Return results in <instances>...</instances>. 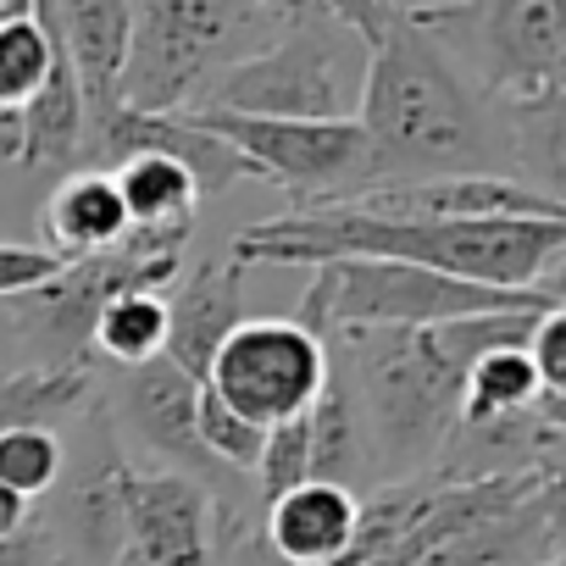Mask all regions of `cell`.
I'll return each mask as SVG.
<instances>
[{"label": "cell", "instance_id": "obj_22", "mask_svg": "<svg viewBox=\"0 0 566 566\" xmlns=\"http://www.w3.org/2000/svg\"><path fill=\"white\" fill-rule=\"evenodd\" d=\"M538 373L527 361V345H494L483 350L467 378H461V411L455 422H489V417H511V411H527L538 400Z\"/></svg>", "mask_w": 566, "mask_h": 566}, {"label": "cell", "instance_id": "obj_28", "mask_svg": "<svg viewBox=\"0 0 566 566\" xmlns=\"http://www.w3.org/2000/svg\"><path fill=\"white\" fill-rule=\"evenodd\" d=\"M195 439H200V455H206V461H222V467H233V472H255L266 433L250 428V422L233 417L217 395L200 389V400H195Z\"/></svg>", "mask_w": 566, "mask_h": 566}, {"label": "cell", "instance_id": "obj_19", "mask_svg": "<svg viewBox=\"0 0 566 566\" xmlns=\"http://www.w3.org/2000/svg\"><path fill=\"white\" fill-rule=\"evenodd\" d=\"M101 172H112L123 217H128L134 233H178V239L195 233L200 195H195V178L178 161H167V156H123V161H112Z\"/></svg>", "mask_w": 566, "mask_h": 566}, {"label": "cell", "instance_id": "obj_20", "mask_svg": "<svg viewBox=\"0 0 566 566\" xmlns=\"http://www.w3.org/2000/svg\"><path fill=\"white\" fill-rule=\"evenodd\" d=\"M56 40V34H51ZM18 128H23V167H73L78 150H84V101H78V78L56 45L51 56V73L40 84V95L18 112Z\"/></svg>", "mask_w": 566, "mask_h": 566}, {"label": "cell", "instance_id": "obj_32", "mask_svg": "<svg viewBox=\"0 0 566 566\" xmlns=\"http://www.w3.org/2000/svg\"><path fill=\"white\" fill-rule=\"evenodd\" d=\"M7 7V0H0ZM23 156V128H18V112H0V161H18Z\"/></svg>", "mask_w": 566, "mask_h": 566}, {"label": "cell", "instance_id": "obj_30", "mask_svg": "<svg viewBox=\"0 0 566 566\" xmlns=\"http://www.w3.org/2000/svg\"><path fill=\"white\" fill-rule=\"evenodd\" d=\"M527 361L538 373V389L544 395H566V306L560 312H544L527 334Z\"/></svg>", "mask_w": 566, "mask_h": 566}, {"label": "cell", "instance_id": "obj_3", "mask_svg": "<svg viewBox=\"0 0 566 566\" xmlns=\"http://www.w3.org/2000/svg\"><path fill=\"white\" fill-rule=\"evenodd\" d=\"M356 378L345 384L367 467L384 461L389 483H411L444 444L461 411V361L444 350L439 328L400 334H345Z\"/></svg>", "mask_w": 566, "mask_h": 566}, {"label": "cell", "instance_id": "obj_16", "mask_svg": "<svg viewBox=\"0 0 566 566\" xmlns=\"http://www.w3.org/2000/svg\"><path fill=\"white\" fill-rule=\"evenodd\" d=\"M356 516H361L356 489L306 478L301 489L277 494L266 505V544L283 566H339L350 555Z\"/></svg>", "mask_w": 566, "mask_h": 566}, {"label": "cell", "instance_id": "obj_29", "mask_svg": "<svg viewBox=\"0 0 566 566\" xmlns=\"http://www.w3.org/2000/svg\"><path fill=\"white\" fill-rule=\"evenodd\" d=\"M306 417H312V411H306ZM306 417L277 422V428H266V439H261V461H255L250 478L261 483V500H266V505L312 478V428H306Z\"/></svg>", "mask_w": 566, "mask_h": 566}, {"label": "cell", "instance_id": "obj_25", "mask_svg": "<svg viewBox=\"0 0 566 566\" xmlns=\"http://www.w3.org/2000/svg\"><path fill=\"white\" fill-rule=\"evenodd\" d=\"M167 350V295H123L95 317L90 356H106L117 367H145Z\"/></svg>", "mask_w": 566, "mask_h": 566}, {"label": "cell", "instance_id": "obj_12", "mask_svg": "<svg viewBox=\"0 0 566 566\" xmlns=\"http://www.w3.org/2000/svg\"><path fill=\"white\" fill-rule=\"evenodd\" d=\"M367 217H406V222H544L566 217L555 195L500 178V172H461V178H417V184H373L350 200Z\"/></svg>", "mask_w": 566, "mask_h": 566}, {"label": "cell", "instance_id": "obj_7", "mask_svg": "<svg viewBox=\"0 0 566 566\" xmlns=\"http://www.w3.org/2000/svg\"><path fill=\"white\" fill-rule=\"evenodd\" d=\"M184 244L178 233H134L117 250L84 255V261H62L56 277H45L40 290L12 295V328L23 334V345L34 350L29 367H51V373H90V334L95 317L123 301V295H167L178 272H184Z\"/></svg>", "mask_w": 566, "mask_h": 566}, {"label": "cell", "instance_id": "obj_31", "mask_svg": "<svg viewBox=\"0 0 566 566\" xmlns=\"http://www.w3.org/2000/svg\"><path fill=\"white\" fill-rule=\"evenodd\" d=\"M29 522H34V505H29V500H18L12 489H0V544L18 538Z\"/></svg>", "mask_w": 566, "mask_h": 566}, {"label": "cell", "instance_id": "obj_14", "mask_svg": "<svg viewBox=\"0 0 566 566\" xmlns=\"http://www.w3.org/2000/svg\"><path fill=\"white\" fill-rule=\"evenodd\" d=\"M45 23L78 78L84 101V139L106 128L123 112V67H128V34H134V7L117 0H78V7H56L45 0Z\"/></svg>", "mask_w": 566, "mask_h": 566}, {"label": "cell", "instance_id": "obj_9", "mask_svg": "<svg viewBox=\"0 0 566 566\" xmlns=\"http://www.w3.org/2000/svg\"><path fill=\"white\" fill-rule=\"evenodd\" d=\"M328 384V345L295 317H244L206 367V395H217L250 428L295 422L317 406Z\"/></svg>", "mask_w": 566, "mask_h": 566}, {"label": "cell", "instance_id": "obj_10", "mask_svg": "<svg viewBox=\"0 0 566 566\" xmlns=\"http://www.w3.org/2000/svg\"><path fill=\"white\" fill-rule=\"evenodd\" d=\"M467 23L489 51L494 90L511 106L555 123L560 90H566V18H560V7H549V0H533V7H467Z\"/></svg>", "mask_w": 566, "mask_h": 566}, {"label": "cell", "instance_id": "obj_33", "mask_svg": "<svg viewBox=\"0 0 566 566\" xmlns=\"http://www.w3.org/2000/svg\"><path fill=\"white\" fill-rule=\"evenodd\" d=\"M538 566H560V555H555V560H538Z\"/></svg>", "mask_w": 566, "mask_h": 566}, {"label": "cell", "instance_id": "obj_2", "mask_svg": "<svg viewBox=\"0 0 566 566\" xmlns=\"http://www.w3.org/2000/svg\"><path fill=\"white\" fill-rule=\"evenodd\" d=\"M367 40V78L356 128L373 150L378 184L489 172V128L439 34L417 7H334Z\"/></svg>", "mask_w": 566, "mask_h": 566}, {"label": "cell", "instance_id": "obj_27", "mask_svg": "<svg viewBox=\"0 0 566 566\" xmlns=\"http://www.w3.org/2000/svg\"><path fill=\"white\" fill-rule=\"evenodd\" d=\"M62 483V439L51 428H12L0 433V489L18 500H45Z\"/></svg>", "mask_w": 566, "mask_h": 566}, {"label": "cell", "instance_id": "obj_13", "mask_svg": "<svg viewBox=\"0 0 566 566\" xmlns=\"http://www.w3.org/2000/svg\"><path fill=\"white\" fill-rule=\"evenodd\" d=\"M78 156H90V161H123V156H167V161H178L189 178H195V195L200 200H211V195H228L233 184H244V178H255V167L233 150V145H222L211 128H200L195 117H139V112H117L106 128H95L90 139H84V150Z\"/></svg>", "mask_w": 566, "mask_h": 566}, {"label": "cell", "instance_id": "obj_17", "mask_svg": "<svg viewBox=\"0 0 566 566\" xmlns=\"http://www.w3.org/2000/svg\"><path fill=\"white\" fill-rule=\"evenodd\" d=\"M45 233H51L45 250H51L56 261H84V255L117 250V244L128 239V217H123V200H117L112 172H101V167L67 172V178L51 189Z\"/></svg>", "mask_w": 566, "mask_h": 566}, {"label": "cell", "instance_id": "obj_8", "mask_svg": "<svg viewBox=\"0 0 566 566\" xmlns=\"http://www.w3.org/2000/svg\"><path fill=\"white\" fill-rule=\"evenodd\" d=\"M200 128H211L222 145H233L255 178L290 189L295 211L350 206L378 184L373 150L356 123H266V117H228V112H184Z\"/></svg>", "mask_w": 566, "mask_h": 566}, {"label": "cell", "instance_id": "obj_1", "mask_svg": "<svg viewBox=\"0 0 566 566\" xmlns=\"http://www.w3.org/2000/svg\"><path fill=\"white\" fill-rule=\"evenodd\" d=\"M566 217L544 222H406L367 217L350 206L283 211L233 239V266H323V261H400L444 272L483 290H533L549 306L560 301Z\"/></svg>", "mask_w": 566, "mask_h": 566}, {"label": "cell", "instance_id": "obj_4", "mask_svg": "<svg viewBox=\"0 0 566 566\" xmlns=\"http://www.w3.org/2000/svg\"><path fill=\"white\" fill-rule=\"evenodd\" d=\"M367 40L334 7H290L283 29L244 62L211 78L195 112L266 123H356Z\"/></svg>", "mask_w": 566, "mask_h": 566}, {"label": "cell", "instance_id": "obj_23", "mask_svg": "<svg viewBox=\"0 0 566 566\" xmlns=\"http://www.w3.org/2000/svg\"><path fill=\"white\" fill-rule=\"evenodd\" d=\"M51 56L56 40L45 7H0V112H23L40 95Z\"/></svg>", "mask_w": 566, "mask_h": 566}, {"label": "cell", "instance_id": "obj_6", "mask_svg": "<svg viewBox=\"0 0 566 566\" xmlns=\"http://www.w3.org/2000/svg\"><path fill=\"white\" fill-rule=\"evenodd\" d=\"M290 18V7H211V0H156L134 7L123 112L178 117L195 112L217 73L255 56Z\"/></svg>", "mask_w": 566, "mask_h": 566}, {"label": "cell", "instance_id": "obj_11", "mask_svg": "<svg viewBox=\"0 0 566 566\" xmlns=\"http://www.w3.org/2000/svg\"><path fill=\"white\" fill-rule=\"evenodd\" d=\"M117 505L145 566H211V494L189 472L117 467Z\"/></svg>", "mask_w": 566, "mask_h": 566}, {"label": "cell", "instance_id": "obj_26", "mask_svg": "<svg viewBox=\"0 0 566 566\" xmlns=\"http://www.w3.org/2000/svg\"><path fill=\"white\" fill-rule=\"evenodd\" d=\"M84 395H90V373H51V367L0 373V433L51 428L56 417L78 411Z\"/></svg>", "mask_w": 566, "mask_h": 566}, {"label": "cell", "instance_id": "obj_24", "mask_svg": "<svg viewBox=\"0 0 566 566\" xmlns=\"http://www.w3.org/2000/svg\"><path fill=\"white\" fill-rule=\"evenodd\" d=\"M306 428H312V478L356 489V472L367 467V450H361V422H356V406L345 395V378L328 373Z\"/></svg>", "mask_w": 566, "mask_h": 566}, {"label": "cell", "instance_id": "obj_5", "mask_svg": "<svg viewBox=\"0 0 566 566\" xmlns=\"http://www.w3.org/2000/svg\"><path fill=\"white\" fill-rule=\"evenodd\" d=\"M560 312L533 290H483L444 272L400 266V261H323L306 283L295 323L328 345L345 334H411V328H444L472 317H538Z\"/></svg>", "mask_w": 566, "mask_h": 566}, {"label": "cell", "instance_id": "obj_15", "mask_svg": "<svg viewBox=\"0 0 566 566\" xmlns=\"http://www.w3.org/2000/svg\"><path fill=\"white\" fill-rule=\"evenodd\" d=\"M244 266L233 261H200L189 272H178L172 301H167V361L206 384V367L217 356V345L244 323Z\"/></svg>", "mask_w": 566, "mask_h": 566}, {"label": "cell", "instance_id": "obj_18", "mask_svg": "<svg viewBox=\"0 0 566 566\" xmlns=\"http://www.w3.org/2000/svg\"><path fill=\"white\" fill-rule=\"evenodd\" d=\"M195 400H200V384L184 378L167 356H156V361H145L123 378V417L161 455L206 461L200 439H195Z\"/></svg>", "mask_w": 566, "mask_h": 566}, {"label": "cell", "instance_id": "obj_21", "mask_svg": "<svg viewBox=\"0 0 566 566\" xmlns=\"http://www.w3.org/2000/svg\"><path fill=\"white\" fill-rule=\"evenodd\" d=\"M555 505H560V489H549L544 500H533L527 511H516V516H505V522H489V527H478V533H467V538H455V544L428 549V555L411 560V566H538V560L527 555V544H538V549H555V544H560Z\"/></svg>", "mask_w": 566, "mask_h": 566}]
</instances>
